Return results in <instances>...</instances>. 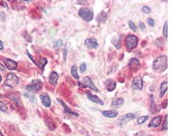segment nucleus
<instances>
[{"instance_id":"2","label":"nucleus","mask_w":182,"mask_h":136,"mask_svg":"<svg viewBox=\"0 0 182 136\" xmlns=\"http://www.w3.org/2000/svg\"><path fill=\"white\" fill-rule=\"evenodd\" d=\"M79 16L85 21L90 22L94 19V12L88 8H81L79 11Z\"/></svg>"},{"instance_id":"29","label":"nucleus","mask_w":182,"mask_h":136,"mask_svg":"<svg viewBox=\"0 0 182 136\" xmlns=\"http://www.w3.org/2000/svg\"><path fill=\"white\" fill-rule=\"evenodd\" d=\"M86 70H87V65H86V63H81V65H80V68H79V70H80L81 72V73H84L85 71H86Z\"/></svg>"},{"instance_id":"33","label":"nucleus","mask_w":182,"mask_h":136,"mask_svg":"<svg viewBox=\"0 0 182 136\" xmlns=\"http://www.w3.org/2000/svg\"><path fill=\"white\" fill-rule=\"evenodd\" d=\"M151 10L148 6H143L142 8V12L145 14H149Z\"/></svg>"},{"instance_id":"39","label":"nucleus","mask_w":182,"mask_h":136,"mask_svg":"<svg viewBox=\"0 0 182 136\" xmlns=\"http://www.w3.org/2000/svg\"><path fill=\"white\" fill-rule=\"evenodd\" d=\"M4 70H5L4 66L2 65V63H0V71H4Z\"/></svg>"},{"instance_id":"18","label":"nucleus","mask_w":182,"mask_h":136,"mask_svg":"<svg viewBox=\"0 0 182 136\" xmlns=\"http://www.w3.org/2000/svg\"><path fill=\"white\" fill-rule=\"evenodd\" d=\"M102 114L107 118H115L118 116V112L117 110H105L102 112Z\"/></svg>"},{"instance_id":"20","label":"nucleus","mask_w":182,"mask_h":136,"mask_svg":"<svg viewBox=\"0 0 182 136\" xmlns=\"http://www.w3.org/2000/svg\"><path fill=\"white\" fill-rule=\"evenodd\" d=\"M122 37H115L112 39L111 42L113 44L117 49H120L121 48V42H122Z\"/></svg>"},{"instance_id":"1","label":"nucleus","mask_w":182,"mask_h":136,"mask_svg":"<svg viewBox=\"0 0 182 136\" xmlns=\"http://www.w3.org/2000/svg\"><path fill=\"white\" fill-rule=\"evenodd\" d=\"M153 70L157 72H163L167 69V56H159L153 63Z\"/></svg>"},{"instance_id":"24","label":"nucleus","mask_w":182,"mask_h":136,"mask_svg":"<svg viewBox=\"0 0 182 136\" xmlns=\"http://www.w3.org/2000/svg\"><path fill=\"white\" fill-rule=\"evenodd\" d=\"M71 74H72V75L74 78L76 79V80H79V78H80V77H79V74H78V68L76 65H73L72 67Z\"/></svg>"},{"instance_id":"41","label":"nucleus","mask_w":182,"mask_h":136,"mask_svg":"<svg viewBox=\"0 0 182 136\" xmlns=\"http://www.w3.org/2000/svg\"><path fill=\"white\" fill-rule=\"evenodd\" d=\"M1 81H2V76H0V83H1Z\"/></svg>"},{"instance_id":"16","label":"nucleus","mask_w":182,"mask_h":136,"mask_svg":"<svg viewBox=\"0 0 182 136\" xmlns=\"http://www.w3.org/2000/svg\"><path fill=\"white\" fill-rule=\"evenodd\" d=\"M58 79H59L58 74L56 72V71H52L50 74L49 78H48V80H49V83L52 84V85L56 86L57 84Z\"/></svg>"},{"instance_id":"30","label":"nucleus","mask_w":182,"mask_h":136,"mask_svg":"<svg viewBox=\"0 0 182 136\" xmlns=\"http://www.w3.org/2000/svg\"><path fill=\"white\" fill-rule=\"evenodd\" d=\"M129 27L130 28V29H132L133 32H137V26H136L134 23H133L132 21H129Z\"/></svg>"},{"instance_id":"4","label":"nucleus","mask_w":182,"mask_h":136,"mask_svg":"<svg viewBox=\"0 0 182 136\" xmlns=\"http://www.w3.org/2000/svg\"><path fill=\"white\" fill-rule=\"evenodd\" d=\"M78 85L81 87V88H87V87H89V89L93 90L94 91L96 92V93H98L99 91L97 87L95 86V84L93 83V82L91 80V78L88 76H85L84 77L83 80H82L81 82H79L78 83Z\"/></svg>"},{"instance_id":"5","label":"nucleus","mask_w":182,"mask_h":136,"mask_svg":"<svg viewBox=\"0 0 182 136\" xmlns=\"http://www.w3.org/2000/svg\"><path fill=\"white\" fill-rule=\"evenodd\" d=\"M138 38L134 35H129L125 38V47L128 50H132L137 47Z\"/></svg>"},{"instance_id":"32","label":"nucleus","mask_w":182,"mask_h":136,"mask_svg":"<svg viewBox=\"0 0 182 136\" xmlns=\"http://www.w3.org/2000/svg\"><path fill=\"white\" fill-rule=\"evenodd\" d=\"M56 33H57V30L55 28H51L49 30V34L51 37H54Z\"/></svg>"},{"instance_id":"17","label":"nucleus","mask_w":182,"mask_h":136,"mask_svg":"<svg viewBox=\"0 0 182 136\" xmlns=\"http://www.w3.org/2000/svg\"><path fill=\"white\" fill-rule=\"evenodd\" d=\"M161 120H162V116H156L155 118L151 120V122H150V124L148 125L149 127H158L160 126Z\"/></svg>"},{"instance_id":"31","label":"nucleus","mask_w":182,"mask_h":136,"mask_svg":"<svg viewBox=\"0 0 182 136\" xmlns=\"http://www.w3.org/2000/svg\"><path fill=\"white\" fill-rule=\"evenodd\" d=\"M0 109H1L3 112H6L8 110V107L6 106V105L4 104L3 102L0 101Z\"/></svg>"},{"instance_id":"15","label":"nucleus","mask_w":182,"mask_h":136,"mask_svg":"<svg viewBox=\"0 0 182 136\" xmlns=\"http://www.w3.org/2000/svg\"><path fill=\"white\" fill-rule=\"evenodd\" d=\"M4 63L5 65H6V68L8 69V70H16L18 66V64L16 61L10 59H6L4 61Z\"/></svg>"},{"instance_id":"21","label":"nucleus","mask_w":182,"mask_h":136,"mask_svg":"<svg viewBox=\"0 0 182 136\" xmlns=\"http://www.w3.org/2000/svg\"><path fill=\"white\" fill-rule=\"evenodd\" d=\"M124 103V99L123 98H117L115 99L112 101L111 106L112 107H120L121 106H122L123 104Z\"/></svg>"},{"instance_id":"42","label":"nucleus","mask_w":182,"mask_h":136,"mask_svg":"<svg viewBox=\"0 0 182 136\" xmlns=\"http://www.w3.org/2000/svg\"><path fill=\"white\" fill-rule=\"evenodd\" d=\"M0 136H4L3 135H2V133L1 132H0Z\"/></svg>"},{"instance_id":"40","label":"nucleus","mask_w":182,"mask_h":136,"mask_svg":"<svg viewBox=\"0 0 182 136\" xmlns=\"http://www.w3.org/2000/svg\"><path fill=\"white\" fill-rule=\"evenodd\" d=\"M3 48H4V47H3V43H2V41H0V50L3 49Z\"/></svg>"},{"instance_id":"22","label":"nucleus","mask_w":182,"mask_h":136,"mask_svg":"<svg viewBox=\"0 0 182 136\" xmlns=\"http://www.w3.org/2000/svg\"><path fill=\"white\" fill-rule=\"evenodd\" d=\"M106 19H107L106 13H105L104 12H102L96 18L97 21L98 22V23H104L105 21L106 20Z\"/></svg>"},{"instance_id":"37","label":"nucleus","mask_w":182,"mask_h":136,"mask_svg":"<svg viewBox=\"0 0 182 136\" xmlns=\"http://www.w3.org/2000/svg\"><path fill=\"white\" fill-rule=\"evenodd\" d=\"M27 55L29 56V57L31 59V60H32V61H33V62H34V63L35 64V65H37V63H36V62H35V61L34 60V59L33 58V56L30 55V54L29 53V52H28V51H27Z\"/></svg>"},{"instance_id":"7","label":"nucleus","mask_w":182,"mask_h":136,"mask_svg":"<svg viewBox=\"0 0 182 136\" xmlns=\"http://www.w3.org/2000/svg\"><path fill=\"white\" fill-rule=\"evenodd\" d=\"M135 119V115L132 114V113H129V114H124V116H122V117L119 118V119L118 120V125L119 127H124L125 125L128 124L130 120H132L133 119Z\"/></svg>"},{"instance_id":"26","label":"nucleus","mask_w":182,"mask_h":136,"mask_svg":"<svg viewBox=\"0 0 182 136\" xmlns=\"http://www.w3.org/2000/svg\"><path fill=\"white\" fill-rule=\"evenodd\" d=\"M168 128V114H166L165 117V120H164V122L162 124V130L165 131L167 130Z\"/></svg>"},{"instance_id":"19","label":"nucleus","mask_w":182,"mask_h":136,"mask_svg":"<svg viewBox=\"0 0 182 136\" xmlns=\"http://www.w3.org/2000/svg\"><path fill=\"white\" fill-rule=\"evenodd\" d=\"M167 88H168V83L167 82H164L161 84L160 87V97L162 98L164 95L166 93V92L167 91Z\"/></svg>"},{"instance_id":"11","label":"nucleus","mask_w":182,"mask_h":136,"mask_svg":"<svg viewBox=\"0 0 182 136\" xmlns=\"http://www.w3.org/2000/svg\"><path fill=\"white\" fill-rule=\"evenodd\" d=\"M85 93L87 95V96H88V98L90 100V101L94 102V103L100 105V106H104V104L103 101H102V100L100 99L98 96L95 95H93L90 91H87Z\"/></svg>"},{"instance_id":"3","label":"nucleus","mask_w":182,"mask_h":136,"mask_svg":"<svg viewBox=\"0 0 182 136\" xmlns=\"http://www.w3.org/2000/svg\"><path fill=\"white\" fill-rule=\"evenodd\" d=\"M42 82L40 79H35L26 86L27 91L32 93H35L40 91L42 87Z\"/></svg>"},{"instance_id":"34","label":"nucleus","mask_w":182,"mask_h":136,"mask_svg":"<svg viewBox=\"0 0 182 136\" xmlns=\"http://www.w3.org/2000/svg\"><path fill=\"white\" fill-rule=\"evenodd\" d=\"M147 22L151 27H153V25H154V20H153V19H152V18H148L147 20Z\"/></svg>"},{"instance_id":"6","label":"nucleus","mask_w":182,"mask_h":136,"mask_svg":"<svg viewBox=\"0 0 182 136\" xmlns=\"http://www.w3.org/2000/svg\"><path fill=\"white\" fill-rule=\"evenodd\" d=\"M19 84V78L14 74L9 73L7 75L4 85L10 88H14Z\"/></svg>"},{"instance_id":"25","label":"nucleus","mask_w":182,"mask_h":136,"mask_svg":"<svg viewBox=\"0 0 182 136\" xmlns=\"http://www.w3.org/2000/svg\"><path fill=\"white\" fill-rule=\"evenodd\" d=\"M148 119H149L148 116H140L138 119V120H137L138 125H141V124H143V123H144L145 122L147 121V120H148Z\"/></svg>"},{"instance_id":"13","label":"nucleus","mask_w":182,"mask_h":136,"mask_svg":"<svg viewBox=\"0 0 182 136\" xmlns=\"http://www.w3.org/2000/svg\"><path fill=\"white\" fill-rule=\"evenodd\" d=\"M117 86L116 82L114 81L113 79H107L105 82V87H106V90L109 92H111L114 91Z\"/></svg>"},{"instance_id":"14","label":"nucleus","mask_w":182,"mask_h":136,"mask_svg":"<svg viewBox=\"0 0 182 136\" xmlns=\"http://www.w3.org/2000/svg\"><path fill=\"white\" fill-rule=\"evenodd\" d=\"M40 100L42 101V103L46 107H50L51 105V100L49 95L47 93H42L40 96Z\"/></svg>"},{"instance_id":"8","label":"nucleus","mask_w":182,"mask_h":136,"mask_svg":"<svg viewBox=\"0 0 182 136\" xmlns=\"http://www.w3.org/2000/svg\"><path fill=\"white\" fill-rule=\"evenodd\" d=\"M84 46L89 49H96L98 48V43L94 38H90L85 40Z\"/></svg>"},{"instance_id":"10","label":"nucleus","mask_w":182,"mask_h":136,"mask_svg":"<svg viewBox=\"0 0 182 136\" xmlns=\"http://www.w3.org/2000/svg\"><path fill=\"white\" fill-rule=\"evenodd\" d=\"M132 86L136 90H138V91L142 90L143 87V82L142 78L139 76L135 77L132 80Z\"/></svg>"},{"instance_id":"23","label":"nucleus","mask_w":182,"mask_h":136,"mask_svg":"<svg viewBox=\"0 0 182 136\" xmlns=\"http://www.w3.org/2000/svg\"><path fill=\"white\" fill-rule=\"evenodd\" d=\"M47 63H48V61L45 57H40V59H39V61H38V63L37 64V65L41 69V70L43 71V70H44V69H45V65H47Z\"/></svg>"},{"instance_id":"38","label":"nucleus","mask_w":182,"mask_h":136,"mask_svg":"<svg viewBox=\"0 0 182 136\" xmlns=\"http://www.w3.org/2000/svg\"><path fill=\"white\" fill-rule=\"evenodd\" d=\"M1 18H2V19L3 20H4L5 19H6V14H5L4 12H2V14H1Z\"/></svg>"},{"instance_id":"28","label":"nucleus","mask_w":182,"mask_h":136,"mask_svg":"<svg viewBox=\"0 0 182 136\" xmlns=\"http://www.w3.org/2000/svg\"><path fill=\"white\" fill-rule=\"evenodd\" d=\"M62 44H63L62 40H61V39L57 40L54 44V47L55 48H60L61 46H62Z\"/></svg>"},{"instance_id":"9","label":"nucleus","mask_w":182,"mask_h":136,"mask_svg":"<svg viewBox=\"0 0 182 136\" xmlns=\"http://www.w3.org/2000/svg\"><path fill=\"white\" fill-rule=\"evenodd\" d=\"M128 67H129V68L132 71H137V70H139L140 67L139 61L136 58H132L129 61V63H128Z\"/></svg>"},{"instance_id":"12","label":"nucleus","mask_w":182,"mask_h":136,"mask_svg":"<svg viewBox=\"0 0 182 136\" xmlns=\"http://www.w3.org/2000/svg\"><path fill=\"white\" fill-rule=\"evenodd\" d=\"M57 101L60 103L61 106L63 107L64 108V112L66 113V114H68L69 115H71V116H79V114L78 113H76L75 112H73L72 110H71L70 108H69L68 106H67V105H66L65 103H64V101H63L62 100H61L60 99H57Z\"/></svg>"},{"instance_id":"27","label":"nucleus","mask_w":182,"mask_h":136,"mask_svg":"<svg viewBox=\"0 0 182 136\" xmlns=\"http://www.w3.org/2000/svg\"><path fill=\"white\" fill-rule=\"evenodd\" d=\"M167 29H168V22L166 21L165 23V25H164V27H163V35L165 38H167V36H168Z\"/></svg>"},{"instance_id":"35","label":"nucleus","mask_w":182,"mask_h":136,"mask_svg":"<svg viewBox=\"0 0 182 136\" xmlns=\"http://www.w3.org/2000/svg\"><path fill=\"white\" fill-rule=\"evenodd\" d=\"M67 55H68V48L66 47L63 51V58L65 61H66V59H67Z\"/></svg>"},{"instance_id":"36","label":"nucleus","mask_w":182,"mask_h":136,"mask_svg":"<svg viewBox=\"0 0 182 136\" xmlns=\"http://www.w3.org/2000/svg\"><path fill=\"white\" fill-rule=\"evenodd\" d=\"M138 26H139V27L140 28V29H141V30H144L145 29V25L142 22L138 23Z\"/></svg>"}]
</instances>
